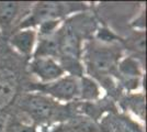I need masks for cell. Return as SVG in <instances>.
<instances>
[{"instance_id":"9","label":"cell","mask_w":147,"mask_h":132,"mask_svg":"<svg viewBox=\"0 0 147 132\" xmlns=\"http://www.w3.org/2000/svg\"><path fill=\"white\" fill-rule=\"evenodd\" d=\"M79 94H81L82 98L92 99L98 96V88L96 84L91 82L90 79L84 78L81 84H79Z\"/></svg>"},{"instance_id":"12","label":"cell","mask_w":147,"mask_h":132,"mask_svg":"<svg viewBox=\"0 0 147 132\" xmlns=\"http://www.w3.org/2000/svg\"><path fill=\"white\" fill-rule=\"evenodd\" d=\"M58 24V21L57 20H46L42 22L41 25V34L42 37H49L54 34V30Z\"/></svg>"},{"instance_id":"8","label":"cell","mask_w":147,"mask_h":132,"mask_svg":"<svg viewBox=\"0 0 147 132\" xmlns=\"http://www.w3.org/2000/svg\"><path fill=\"white\" fill-rule=\"evenodd\" d=\"M19 5L16 2H0V26L7 28L18 14Z\"/></svg>"},{"instance_id":"6","label":"cell","mask_w":147,"mask_h":132,"mask_svg":"<svg viewBox=\"0 0 147 132\" xmlns=\"http://www.w3.org/2000/svg\"><path fill=\"white\" fill-rule=\"evenodd\" d=\"M34 40H35L34 32L31 30H25V31H20L12 35L10 39V43L12 44L13 47H16L19 52L28 55V54H30L33 49Z\"/></svg>"},{"instance_id":"5","label":"cell","mask_w":147,"mask_h":132,"mask_svg":"<svg viewBox=\"0 0 147 132\" xmlns=\"http://www.w3.org/2000/svg\"><path fill=\"white\" fill-rule=\"evenodd\" d=\"M17 78L9 69H0V110L6 108L17 94Z\"/></svg>"},{"instance_id":"4","label":"cell","mask_w":147,"mask_h":132,"mask_svg":"<svg viewBox=\"0 0 147 132\" xmlns=\"http://www.w3.org/2000/svg\"><path fill=\"white\" fill-rule=\"evenodd\" d=\"M47 94L61 100H71L79 95V84L74 77L61 78L44 88Z\"/></svg>"},{"instance_id":"3","label":"cell","mask_w":147,"mask_h":132,"mask_svg":"<svg viewBox=\"0 0 147 132\" xmlns=\"http://www.w3.org/2000/svg\"><path fill=\"white\" fill-rule=\"evenodd\" d=\"M79 37L73 28L67 26L58 34V50L64 60L77 61L79 57Z\"/></svg>"},{"instance_id":"2","label":"cell","mask_w":147,"mask_h":132,"mask_svg":"<svg viewBox=\"0 0 147 132\" xmlns=\"http://www.w3.org/2000/svg\"><path fill=\"white\" fill-rule=\"evenodd\" d=\"M31 70L44 82L59 79L65 69L53 57H36L31 63Z\"/></svg>"},{"instance_id":"13","label":"cell","mask_w":147,"mask_h":132,"mask_svg":"<svg viewBox=\"0 0 147 132\" xmlns=\"http://www.w3.org/2000/svg\"><path fill=\"white\" fill-rule=\"evenodd\" d=\"M8 132H33V129L31 127H26L24 125H13Z\"/></svg>"},{"instance_id":"1","label":"cell","mask_w":147,"mask_h":132,"mask_svg":"<svg viewBox=\"0 0 147 132\" xmlns=\"http://www.w3.org/2000/svg\"><path fill=\"white\" fill-rule=\"evenodd\" d=\"M21 108L35 119L49 118L55 111L54 102L43 96L30 95L21 99Z\"/></svg>"},{"instance_id":"7","label":"cell","mask_w":147,"mask_h":132,"mask_svg":"<svg viewBox=\"0 0 147 132\" xmlns=\"http://www.w3.org/2000/svg\"><path fill=\"white\" fill-rule=\"evenodd\" d=\"M59 54L58 50V34H52L49 37H43L41 42L38 43L34 58L36 57H52Z\"/></svg>"},{"instance_id":"11","label":"cell","mask_w":147,"mask_h":132,"mask_svg":"<svg viewBox=\"0 0 147 132\" xmlns=\"http://www.w3.org/2000/svg\"><path fill=\"white\" fill-rule=\"evenodd\" d=\"M93 57H94L93 58L94 65L100 70L109 69L111 67V65H112V62H113V58L111 56V54L105 53V52H99Z\"/></svg>"},{"instance_id":"10","label":"cell","mask_w":147,"mask_h":132,"mask_svg":"<svg viewBox=\"0 0 147 132\" xmlns=\"http://www.w3.org/2000/svg\"><path fill=\"white\" fill-rule=\"evenodd\" d=\"M68 129L71 132H96L94 131V126L93 123L84 119L74 120L69 123Z\"/></svg>"}]
</instances>
